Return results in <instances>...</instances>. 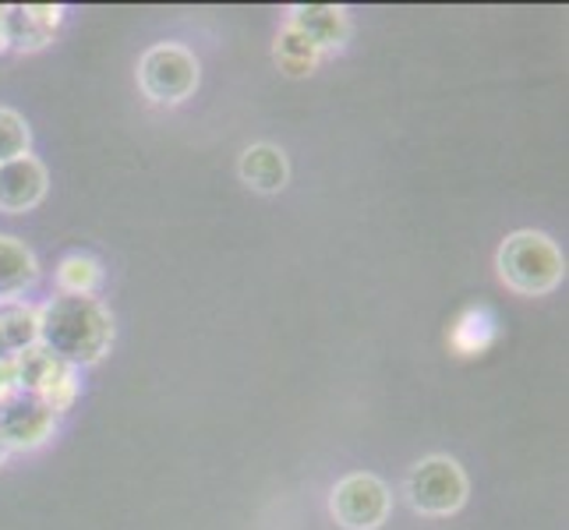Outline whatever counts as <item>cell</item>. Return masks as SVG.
<instances>
[{"instance_id": "d6986e66", "label": "cell", "mask_w": 569, "mask_h": 530, "mask_svg": "<svg viewBox=\"0 0 569 530\" xmlns=\"http://www.w3.org/2000/svg\"><path fill=\"white\" fill-rule=\"evenodd\" d=\"M0 400H4V392H0Z\"/></svg>"}, {"instance_id": "e0dca14e", "label": "cell", "mask_w": 569, "mask_h": 530, "mask_svg": "<svg viewBox=\"0 0 569 530\" xmlns=\"http://www.w3.org/2000/svg\"><path fill=\"white\" fill-rule=\"evenodd\" d=\"M0 50H8V8H0Z\"/></svg>"}, {"instance_id": "52a82bcc", "label": "cell", "mask_w": 569, "mask_h": 530, "mask_svg": "<svg viewBox=\"0 0 569 530\" xmlns=\"http://www.w3.org/2000/svg\"><path fill=\"white\" fill-rule=\"evenodd\" d=\"M57 414L29 392H8L0 400V442L8 449H32L53 436Z\"/></svg>"}, {"instance_id": "7a4b0ae2", "label": "cell", "mask_w": 569, "mask_h": 530, "mask_svg": "<svg viewBox=\"0 0 569 530\" xmlns=\"http://www.w3.org/2000/svg\"><path fill=\"white\" fill-rule=\"evenodd\" d=\"M562 251L538 230H520L499 248V277L520 293H548L562 280Z\"/></svg>"}, {"instance_id": "277c9868", "label": "cell", "mask_w": 569, "mask_h": 530, "mask_svg": "<svg viewBox=\"0 0 569 530\" xmlns=\"http://www.w3.org/2000/svg\"><path fill=\"white\" fill-rule=\"evenodd\" d=\"M18 364V392H29V397H39L53 414H64L74 400V368L64 364L61 358H53L47 347H29L22 353H14Z\"/></svg>"}, {"instance_id": "9c48e42d", "label": "cell", "mask_w": 569, "mask_h": 530, "mask_svg": "<svg viewBox=\"0 0 569 530\" xmlns=\"http://www.w3.org/2000/svg\"><path fill=\"white\" fill-rule=\"evenodd\" d=\"M61 8L50 4H18L8 8V47L39 50L50 43L53 29L61 26Z\"/></svg>"}, {"instance_id": "5bb4252c", "label": "cell", "mask_w": 569, "mask_h": 530, "mask_svg": "<svg viewBox=\"0 0 569 530\" xmlns=\"http://www.w3.org/2000/svg\"><path fill=\"white\" fill-rule=\"evenodd\" d=\"M277 61H280V68H287L290 74H305V71L316 68V61H319V47L311 43V39H308L305 32H298V29L290 26V29L277 39Z\"/></svg>"}, {"instance_id": "5b68a950", "label": "cell", "mask_w": 569, "mask_h": 530, "mask_svg": "<svg viewBox=\"0 0 569 530\" xmlns=\"http://www.w3.org/2000/svg\"><path fill=\"white\" fill-rule=\"evenodd\" d=\"M139 78L156 103H181L199 86V61L184 47L163 43L142 57Z\"/></svg>"}, {"instance_id": "ba28073f", "label": "cell", "mask_w": 569, "mask_h": 530, "mask_svg": "<svg viewBox=\"0 0 569 530\" xmlns=\"http://www.w3.org/2000/svg\"><path fill=\"white\" fill-rule=\"evenodd\" d=\"M47 194V170L36 156H18V160L0 163V209L4 212H26L39 206Z\"/></svg>"}, {"instance_id": "8fae6325", "label": "cell", "mask_w": 569, "mask_h": 530, "mask_svg": "<svg viewBox=\"0 0 569 530\" xmlns=\"http://www.w3.org/2000/svg\"><path fill=\"white\" fill-rule=\"evenodd\" d=\"M36 277H39V269H36L32 251L18 238L0 233V298H14V293H22L26 287L36 283Z\"/></svg>"}, {"instance_id": "9a60e30c", "label": "cell", "mask_w": 569, "mask_h": 530, "mask_svg": "<svg viewBox=\"0 0 569 530\" xmlns=\"http://www.w3.org/2000/svg\"><path fill=\"white\" fill-rule=\"evenodd\" d=\"M57 280H61L64 293H78V298H92L96 283H100V262L89 259V254H68L57 269Z\"/></svg>"}, {"instance_id": "2e32d148", "label": "cell", "mask_w": 569, "mask_h": 530, "mask_svg": "<svg viewBox=\"0 0 569 530\" xmlns=\"http://www.w3.org/2000/svg\"><path fill=\"white\" fill-rule=\"evenodd\" d=\"M29 152V124L14 110L0 107V163L18 160Z\"/></svg>"}, {"instance_id": "30bf717a", "label": "cell", "mask_w": 569, "mask_h": 530, "mask_svg": "<svg viewBox=\"0 0 569 530\" xmlns=\"http://www.w3.org/2000/svg\"><path fill=\"white\" fill-rule=\"evenodd\" d=\"M298 32H305L319 50L326 47H340L347 39V14L343 8H329V4H308V8H293V22Z\"/></svg>"}, {"instance_id": "3957f363", "label": "cell", "mask_w": 569, "mask_h": 530, "mask_svg": "<svg viewBox=\"0 0 569 530\" xmlns=\"http://www.w3.org/2000/svg\"><path fill=\"white\" fill-rule=\"evenodd\" d=\"M407 496H410V506L421 509V513L449 517V513H457L467 499V478L457 460L428 457L410 470Z\"/></svg>"}, {"instance_id": "ac0fdd59", "label": "cell", "mask_w": 569, "mask_h": 530, "mask_svg": "<svg viewBox=\"0 0 569 530\" xmlns=\"http://www.w3.org/2000/svg\"><path fill=\"white\" fill-rule=\"evenodd\" d=\"M4 453H8V446H4V442H0V460H4Z\"/></svg>"}, {"instance_id": "6da1fadb", "label": "cell", "mask_w": 569, "mask_h": 530, "mask_svg": "<svg viewBox=\"0 0 569 530\" xmlns=\"http://www.w3.org/2000/svg\"><path fill=\"white\" fill-rule=\"evenodd\" d=\"M39 347H47L64 364H96L113 343V319L96 298L64 293L36 311Z\"/></svg>"}, {"instance_id": "4fadbf2b", "label": "cell", "mask_w": 569, "mask_h": 530, "mask_svg": "<svg viewBox=\"0 0 569 530\" xmlns=\"http://www.w3.org/2000/svg\"><path fill=\"white\" fill-rule=\"evenodd\" d=\"M0 337H4L8 353H22L39 343V316L26 301H0Z\"/></svg>"}, {"instance_id": "7c38bea8", "label": "cell", "mask_w": 569, "mask_h": 530, "mask_svg": "<svg viewBox=\"0 0 569 530\" xmlns=\"http://www.w3.org/2000/svg\"><path fill=\"white\" fill-rule=\"evenodd\" d=\"M241 177L259 191H280L287 184V156L277 146H251L241 156Z\"/></svg>"}, {"instance_id": "8992f818", "label": "cell", "mask_w": 569, "mask_h": 530, "mask_svg": "<svg viewBox=\"0 0 569 530\" xmlns=\"http://www.w3.org/2000/svg\"><path fill=\"white\" fill-rule=\"evenodd\" d=\"M332 513L350 530H376L389 513V492L376 474H350L332 488Z\"/></svg>"}]
</instances>
